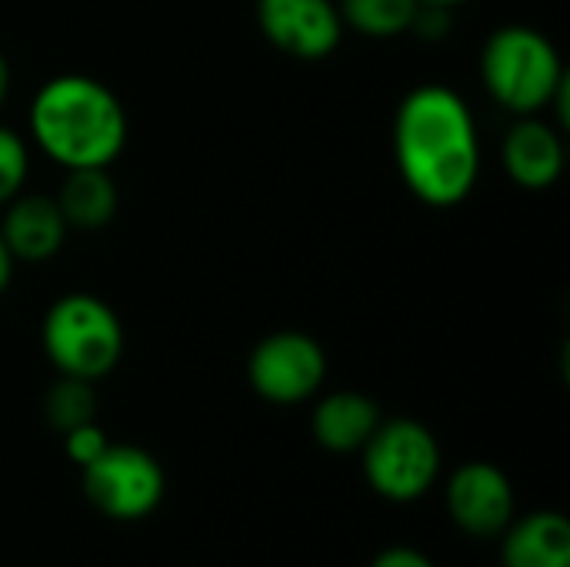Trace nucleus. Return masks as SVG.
I'll return each instance as SVG.
<instances>
[{
    "label": "nucleus",
    "mask_w": 570,
    "mask_h": 567,
    "mask_svg": "<svg viewBox=\"0 0 570 567\" xmlns=\"http://www.w3.org/2000/svg\"><path fill=\"white\" fill-rule=\"evenodd\" d=\"M394 160L421 204H464L481 177V134L468 100L448 84L414 87L394 114Z\"/></svg>",
    "instance_id": "1"
},
{
    "label": "nucleus",
    "mask_w": 570,
    "mask_h": 567,
    "mask_svg": "<svg viewBox=\"0 0 570 567\" xmlns=\"http://www.w3.org/2000/svg\"><path fill=\"white\" fill-rule=\"evenodd\" d=\"M30 137L63 170L110 167L130 137L124 100L90 74H57L30 100Z\"/></svg>",
    "instance_id": "2"
},
{
    "label": "nucleus",
    "mask_w": 570,
    "mask_h": 567,
    "mask_svg": "<svg viewBox=\"0 0 570 567\" xmlns=\"http://www.w3.org/2000/svg\"><path fill=\"white\" fill-rule=\"evenodd\" d=\"M484 90L514 117L548 114L570 77L554 40L531 23L498 27L478 57Z\"/></svg>",
    "instance_id": "3"
},
{
    "label": "nucleus",
    "mask_w": 570,
    "mask_h": 567,
    "mask_svg": "<svg viewBox=\"0 0 570 567\" xmlns=\"http://www.w3.org/2000/svg\"><path fill=\"white\" fill-rule=\"evenodd\" d=\"M43 354L57 374L97 384L107 378L127 348L120 314L97 294L70 291L60 294L40 324Z\"/></svg>",
    "instance_id": "4"
},
{
    "label": "nucleus",
    "mask_w": 570,
    "mask_h": 567,
    "mask_svg": "<svg viewBox=\"0 0 570 567\" xmlns=\"http://www.w3.org/2000/svg\"><path fill=\"white\" fill-rule=\"evenodd\" d=\"M361 465L377 498L414 505L438 485L444 454L438 434L417 418H384L361 448Z\"/></svg>",
    "instance_id": "5"
},
{
    "label": "nucleus",
    "mask_w": 570,
    "mask_h": 567,
    "mask_svg": "<svg viewBox=\"0 0 570 567\" xmlns=\"http://www.w3.org/2000/svg\"><path fill=\"white\" fill-rule=\"evenodd\" d=\"M80 488L94 511L110 521H144L150 518L164 495V465L137 444H107V451L80 468Z\"/></svg>",
    "instance_id": "6"
},
{
    "label": "nucleus",
    "mask_w": 570,
    "mask_h": 567,
    "mask_svg": "<svg viewBox=\"0 0 570 567\" xmlns=\"http://www.w3.org/2000/svg\"><path fill=\"white\" fill-rule=\"evenodd\" d=\"M327 381V351L304 331H274L261 338L247 358V384L254 394L277 408H294Z\"/></svg>",
    "instance_id": "7"
},
{
    "label": "nucleus",
    "mask_w": 570,
    "mask_h": 567,
    "mask_svg": "<svg viewBox=\"0 0 570 567\" xmlns=\"http://www.w3.org/2000/svg\"><path fill=\"white\" fill-rule=\"evenodd\" d=\"M444 505L458 531L468 538H501L518 518V495L511 478L491 461H468L451 471Z\"/></svg>",
    "instance_id": "8"
},
{
    "label": "nucleus",
    "mask_w": 570,
    "mask_h": 567,
    "mask_svg": "<svg viewBox=\"0 0 570 567\" xmlns=\"http://www.w3.org/2000/svg\"><path fill=\"white\" fill-rule=\"evenodd\" d=\"M254 17L274 50L304 63L327 60L344 40L337 0H257Z\"/></svg>",
    "instance_id": "9"
},
{
    "label": "nucleus",
    "mask_w": 570,
    "mask_h": 567,
    "mask_svg": "<svg viewBox=\"0 0 570 567\" xmlns=\"http://www.w3.org/2000/svg\"><path fill=\"white\" fill-rule=\"evenodd\" d=\"M568 164L564 130L541 114L518 117L501 140V167L524 190H551Z\"/></svg>",
    "instance_id": "10"
},
{
    "label": "nucleus",
    "mask_w": 570,
    "mask_h": 567,
    "mask_svg": "<svg viewBox=\"0 0 570 567\" xmlns=\"http://www.w3.org/2000/svg\"><path fill=\"white\" fill-rule=\"evenodd\" d=\"M0 217V237L13 261L23 264H43L63 251V241L70 234L60 207L47 194H17L7 201Z\"/></svg>",
    "instance_id": "11"
},
{
    "label": "nucleus",
    "mask_w": 570,
    "mask_h": 567,
    "mask_svg": "<svg viewBox=\"0 0 570 567\" xmlns=\"http://www.w3.org/2000/svg\"><path fill=\"white\" fill-rule=\"evenodd\" d=\"M384 421L377 401L364 391H331L314 404L311 434L331 454H361Z\"/></svg>",
    "instance_id": "12"
},
{
    "label": "nucleus",
    "mask_w": 570,
    "mask_h": 567,
    "mask_svg": "<svg viewBox=\"0 0 570 567\" xmlns=\"http://www.w3.org/2000/svg\"><path fill=\"white\" fill-rule=\"evenodd\" d=\"M504 567H570V525L561 511H531L504 528Z\"/></svg>",
    "instance_id": "13"
},
{
    "label": "nucleus",
    "mask_w": 570,
    "mask_h": 567,
    "mask_svg": "<svg viewBox=\"0 0 570 567\" xmlns=\"http://www.w3.org/2000/svg\"><path fill=\"white\" fill-rule=\"evenodd\" d=\"M53 201L70 231H104L120 211V187L110 167H77L63 170Z\"/></svg>",
    "instance_id": "14"
},
{
    "label": "nucleus",
    "mask_w": 570,
    "mask_h": 567,
    "mask_svg": "<svg viewBox=\"0 0 570 567\" xmlns=\"http://www.w3.org/2000/svg\"><path fill=\"white\" fill-rule=\"evenodd\" d=\"M421 0H337L344 30H357L371 40H391L411 30Z\"/></svg>",
    "instance_id": "15"
},
{
    "label": "nucleus",
    "mask_w": 570,
    "mask_h": 567,
    "mask_svg": "<svg viewBox=\"0 0 570 567\" xmlns=\"http://www.w3.org/2000/svg\"><path fill=\"white\" fill-rule=\"evenodd\" d=\"M40 411H43V421L50 424V431L67 434L77 424L97 421V391L90 381L57 374V381L43 394Z\"/></svg>",
    "instance_id": "16"
},
{
    "label": "nucleus",
    "mask_w": 570,
    "mask_h": 567,
    "mask_svg": "<svg viewBox=\"0 0 570 567\" xmlns=\"http://www.w3.org/2000/svg\"><path fill=\"white\" fill-rule=\"evenodd\" d=\"M27 174H30V147H27V140L17 130L0 124V207L23 190Z\"/></svg>",
    "instance_id": "17"
},
{
    "label": "nucleus",
    "mask_w": 570,
    "mask_h": 567,
    "mask_svg": "<svg viewBox=\"0 0 570 567\" xmlns=\"http://www.w3.org/2000/svg\"><path fill=\"white\" fill-rule=\"evenodd\" d=\"M63 438V451H67V458L77 465V468H87L90 461H97L104 451H107V444H110V438L104 434V428L97 424V421H87V424H77V428H70L67 434H60Z\"/></svg>",
    "instance_id": "18"
},
{
    "label": "nucleus",
    "mask_w": 570,
    "mask_h": 567,
    "mask_svg": "<svg viewBox=\"0 0 570 567\" xmlns=\"http://www.w3.org/2000/svg\"><path fill=\"white\" fill-rule=\"evenodd\" d=\"M451 23H454V10L451 7H438V3H421L414 20H411V30L417 40L424 43H438L451 33Z\"/></svg>",
    "instance_id": "19"
},
{
    "label": "nucleus",
    "mask_w": 570,
    "mask_h": 567,
    "mask_svg": "<svg viewBox=\"0 0 570 567\" xmlns=\"http://www.w3.org/2000/svg\"><path fill=\"white\" fill-rule=\"evenodd\" d=\"M371 567H438L421 548H411V545H394V548H384Z\"/></svg>",
    "instance_id": "20"
},
{
    "label": "nucleus",
    "mask_w": 570,
    "mask_h": 567,
    "mask_svg": "<svg viewBox=\"0 0 570 567\" xmlns=\"http://www.w3.org/2000/svg\"><path fill=\"white\" fill-rule=\"evenodd\" d=\"M13 257H10V251H7V244H3V237H0V294L10 287V281H13Z\"/></svg>",
    "instance_id": "21"
},
{
    "label": "nucleus",
    "mask_w": 570,
    "mask_h": 567,
    "mask_svg": "<svg viewBox=\"0 0 570 567\" xmlns=\"http://www.w3.org/2000/svg\"><path fill=\"white\" fill-rule=\"evenodd\" d=\"M10 84H13V70H10L7 53L0 50V110H3V104H7V97H10Z\"/></svg>",
    "instance_id": "22"
},
{
    "label": "nucleus",
    "mask_w": 570,
    "mask_h": 567,
    "mask_svg": "<svg viewBox=\"0 0 570 567\" xmlns=\"http://www.w3.org/2000/svg\"><path fill=\"white\" fill-rule=\"evenodd\" d=\"M421 3H438V7H461V3H471V0H421Z\"/></svg>",
    "instance_id": "23"
}]
</instances>
